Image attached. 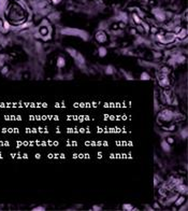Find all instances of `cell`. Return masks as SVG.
<instances>
[{
  "mask_svg": "<svg viewBox=\"0 0 188 211\" xmlns=\"http://www.w3.org/2000/svg\"><path fill=\"white\" fill-rule=\"evenodd\" d=\"M162 128H163L165 130H174V129H175V126H174V125H171L170 127H162Z\"/></svg>",
  "mask_w": 188,
  "mask_h": 211,
  "instance_id": "obj_25",
  "label": "cell"
},
{
  "mask_svg": "<svg viewBox=\"0 0 188 211\" xmlns=\"http://www.w3.org/2000/svg\"><path fill=\"white\" fill-rule=\"evenodd\" d=\"M155 57H161V53H159V52L155 53Z\"/></svg>",
  "mask_w": 188,
  "mask_h": 211,
  "instance_id": "obj_29",
  "label": "cell"
},
{
  "mask_svg": "<svg viewBox=\"0 0 188 211\" xmlns=\"http://www.w3.org/2000/svg\"><path fill=\"white\" fill-rule=\"evenodd\" d=\"M40 32H41L42 36L45 34L46 32H47V28H46V27H41V28H40Z\"/></svg>",
  "mask_w": 188,
  "mask_h": 211,
  "instance_id": "obj_23",
  "label": "cell"
},
{
  "mask_svg": "<svg viewBox=\"0 0 188 211\" xmlns=\"http://www.w3.org/2000/svg\"><path fill=\"white\" fill-rule=\"evenodd\" d=\"M8 17L9 21H11L13 24H21L25 21V16H24V11L23 9L17 4H11L9 9H8Z\"/></svg>",
  "mask_w": 188,
  "mask_h": 211,
  "instance_id": "obj_1",
  "label": "cell"
},
{
  "mask_svg": "<svg viewBox=\"0 0 188 211\" xmlns=\"http://www.w3.org/2000/svg\"><path fill=\"white\" fill-rule=\"evenodd\" d=\"M51 1H53V3H55V4H57V3H59L61 0H51Z\"/></svg>",
  "mask_w": 188,
  "mask_h": 211,
  "instance_id": "obj_30",
  "label": "cell"
},
{
  "mask_svg": "<svg viewBox=\"0 0 188 211\" xmlns=\"http://www.w3.org/2000/svg\"><path fill=\"white\" fill-rule=\"evenodd\" d=\"M161 73H165V74H169L170 73V69L168 67H162L161 70H160Z\"/></svg>",
  "mask_w": 188,
  "mask_h": 211,
  "instance_id": "obj_20",
  "label": "cell"
},
{
  "mask_svg": "<svg viewBox=\"0 0 188 211\" xmlns=\"http://www.w3.org/2000/svg\"><path fill=\"white\" fill-rule=\"evenodd\" d=\"M56 65L57 67L61 69V68H64L66 66V59H64V56H58L57 57V60H56Z\"/></svg>",
  "mask_w": 188,
  "mask_h": 211,
  "instance_id": "obj_7",
  "label": "cell"
},
{
  "mask_svg": "<svg viewBox=\"0 0 188 211\" xmlns=\"http://www.w3.org/2000/svg\"><path fill=\"white\" fill-rule=\"evenodd\" d=\"M132 19H133V21H134V23L137 24V25H139V24H142V19L140 17L139 15L137 14V13H133L132 14Z\"/></svg>",
  "mask_w": 188,
  "mask_h": 211,
  "instance_id": "obj_14",
  "label": "cell"
},
{
  "mask_svg": "<svg viewBox=\"0 0 188 211\" xmlns=\"http://www.w3.org/2000/svg\"><path fill=\"white\" fill-rule=\"evenodd\" d=\"M186 34H187V30L183 29V31H180V34H177V38H178V39H183V38L186 37Z\"/></svg>",
  "mask_w": 188,
  "mask_h": 211,
  "instance_id": "obj_17",
  "label": "cell"
},
{
  "mask_svg": "<svg viewBox=\"0 0 188 211\" xmlns=\"http://www.w3.org/2000/svg\"><path fill=\"white\" fill-rule=\"evenodd\" d=\"M0 158H2V155H1V154H0Z\"/></svg>",
  "mask_w": 188,
  "mask_h": 211,
  "instance_id": "obj_31",
  "label": "cell"
},
{
  "mask_svg": "<svg viewBox=\"0 0 188 211\" xmlns=\"http://www.w3.org/2000/svg\"><path fill=\"white\" fill-rule=\"evenodd\" d=\"M17 128H2V132H19Z\"/></svg>",
  "mask_w": 188,
  "mask_h": 211,
  "instance_id": "obj_16",
  "label": "cell"
},
{
  "mask_svg": "<svg viewBox=\"0 0 188 211\" xmlns=\"http://www.w3.org/2000/svg\"><path fill=\"white\" fill-rule=\"evenodd\" d=\"M106 54H108V50L105 49L104 46H99L98 48V55L99 57H105L106 56Z\"/></svg>",
  "mask_w": 188,
  "mask_h": 211,
  "instance_id": "obj_9",
  "label": "cell"
},
{
  "mask_svg": "<svg viewBox=\"0 0 188 211\" xmlns=\"http://www.w3.org/2000/svg\"><path fill=\"white\" fill-rule=\"evenodd\" d=\"M11 156H12V157L17 156L16 158H27V157H28V155H26V154H14V153H12Z\"/></svg>",
  "mask_w": 188,
  "mask_h": 211,
  "instance_id": "obj_19",
  "label": "cell"
},
{
  "mask_svg": "<svg viewBox=\"0 0 188 211\" xmlns=\"http://www.w3.org/2000/svg\"><path fill=\"white\" fill-rule=\"evenodd\" d=\"M121 209L124 211H131L133 209V206H132L131 203H124L121 206Z\"/></svg>",
  "mask_w": 188,
  "mask_h": 211,
  "instance_id": "obj_15",
  "label": "cell"
},
{
  "mask_svg": "<svg viewBox=\"0 0 188 211\" xmlns=\"http://www.w3.org/2000/svg\"><path fill=\"white\" fill-rule=\"evenodd\" d=\"M93 210H95V211H100V210H102V208L99 207V206H93Z\"/></svg>",
  "mask_w": 188,
  "mask_h": 211,
  "instance_id": "obj_27",
  "label": "cell"
},
{
  "mask_svg": "<svg viewBox=\"0 0 188 211\" xmlns=\"http://www.w3.org/2000/svg\"><path fill=\"white\" fill-rule=\"evenodd\" d=\"M175 188H176V191L178 193H183V194H186L187 193V186L185 184H183V183H180V184H177L176 186H175Z\"/></svg>",
  "mask_w": 188,
  "mask_h": 211,
  "instance_id": "obj_8",
  "label": "cell"
},
{
  "mask_svg": "<svg viewBox=\"0 0 188 211\" xmlns=\"http://www.w3.org/2000/svg\"><path fill=\"white\" fill-rule=\"evenodd\" d=\"M174 117H175V114H174L172 110L163 109L158 114V122H162V123L169 124V123H171L174 120Z\"/></svg>",
  "mask_w": 188,
  "mask_h": 211,
  "instance_id": "obj_3",
  "label": "cell"
},
{
  "mask_svg": "<svg viewBox=\"0 0 188 211\" xmlns=\"http://www.w3.org/2000/svg\"><path fill=\"white\" fill-rule=\"evenodd\" d=\"M154 208H155V209H160V206H159L158 203H154Z\"/></svg>",
  "mask_w": 188,
  "mask_h": 211,
  "instance_id": "obj_28",
  "label": "cell"
},
{
  "mask_svg": "<svg viewBox=\"0 0 188 211\" xmlns=\"http://www.w3.org/2000/svg\"><path fill=\"white\" fill-rule=\"evenodd\" d=\"M161 148H162V150L165 151V152H167V153H169L170 152V144L165 140H163L161 142Z\"/></svg>",
  "mask_w": 188,
  "mask_h": 211,
  "instance_id": "obj_13",
  "label": "cell"
},
{
  "mask_svg": "<svg viewBox=\"0 0 188 211\" xmlns=\"http://www.w3.org/2000/svg\"><path fill=\"white\" fill-rule=\"evenodd\" d=\"M137 29H138V31H140V32H145V31H144V28H143V26L141 25V24H139V25H138Z\"/></svg>",
  "mask_w": 188,
  "mask_h": 211,
  "instance_id": "obj_24",
  "label": "cell"
},
{
  "mask_svg": "<svg viewBox=\"0 0 188 211\" xmlns=\"http://www.w3.org/2000/svg\"><path fill=\"white\" fill-rule=\"evenodd\" d=\"M85 144H88V145H101V144H104V145H108V143L106 142H85Z\"/></svg>",
  "mask_w": 188,
  "mask_h": 211,
  "instance_id": "obj_18",
  "label": "cell"
},
{
  "mask_svg": "<svg viewBox=\"0 0 188 211\" xmlns=\"http://www.w3.org/2000/svg\"><path fill=\"white\" fill-rule=\"evenodd\" d=\"M73 58H74L75 61H76L78 64H84V63H85V58H84L82 54H81V53H79V52H75Z\"/></svg>",
  "mask_w": 188,
  "mask_h": 211,
  "instance_id": "obj_6",
  "label": "cell"
},
{
  "mask_svg": "<svg viewBox=\"0 0 188 211\" xmlns=\"http://www.w3.org/2000/svg\"><path fill=\"white\" fill-rule=\"evenodd\" d=\"M165 141L169 143V144H172V143H174V139H173V138H171V137L167 138V140H165Z\"/></svg>",
  "mask_w": 188,
  "mask_h": 211,
  "instance_id": "obj_26",
  "label": "cell"
},
{
  "mask_svg": "<svg viewBox=\"0 0 188 211\" xmlns=\"http://www.w3.org/2000/svg\"><path fill=\"white\" fill-rule=\"evenodd\" d=\"M61 34H67V36H73V37H80L83 40H87L88 39V34L85 32L84 30L76 29V28H64L61 30Z\"/></svg>",
  "mask_w": 188,
  "mask_h": 211,
  "instance_id": "obj_2",
  "label": "cell"
},
{
  "mask_svg": "<svg viewBox=\"0 0 188 211\" xmlns=\"http://www.w3.org/2000/svg\"><path fill=\"white\" fill-rule=\"evenodd\" d=\"M95 39H96V41H97L98 43H100V44H104V43H106L108 40H109L108 34H106V32L103 31V30H98L97 32H96V34H95Z\"/></svg>",
  "mask_w": 188,
  "mask_h": 211,
  "instance_id": "obj_5",
  "label": "cell"
},
{
  "mask_svg": "<svg viewBox=\"0 0 188 211\" xmlns=\"http://www.w3.org/2000/svg\"><path fill=\"white\" fill-rule=\"evenodd\" d=\"M185 200H186V197H185V196H178L174 203H175V206L178 207V206H182V205L185 203Z\"/></svg>",
  "mask_w": 188,
  "mask_h": 211,
  "instance_id": "obj_11",
  "label": "cell"
},
{
  "mask_svg": "<svg viewBox=\"0 0 188 211\" xmlns=\"http://www.w3.org/2000/svg\"><path fill=\"white\" fill-rule=\"evenodd\" d=\"M45 208L43 207V206H38V207H34V209H32V211H44Z\"/></svg>",
  "mask_w": 188,
  "mask_h": 211,
  "instance_id": "obj_22",
  "label": "cell"
},
{
  "mask_svg": "<svg viewBox=\"0 0 188 211\" xmlns=\"http://www.w3.org/2000/svg\"><path fill=\"white\" fill-rule=\"evenodd\" d=\"M140 80H142V81H148V80H150V75L146 71H143L140 74Z\"/></svg>",
  "mask_w": 188,
  "mask_h": 211,
  "instance_id": "obj_12",
  "label": "cell"
},
{
  "mask_svg": "<svg viewBox=\"0 0 188 211\" xmlns=\"http://www.w3.org/2000/svg\"><path fill=\"white\" fill-rule=\"evenodd\" d=\"M158 84L162 87V88H167V87L170 86V79H169V74H165V73H161L158 75Z\"/></svg>",
  "mask_w": 188,
  "mask_h": 211,
  "instance_id": "obj_4",
  "label": "cell"
},
{
  "mask_svg": "<svg viewBox=\"0 0 188 211\" xmlns=\"http://www.w3.org/2000/svg\"><path fill=\"white\" fill-rule=\"evenodd\" d=\"M154 14L155 16L158 19V21H165V13L162 11H160V10H155L154 11Z\"/></svg>",
  "mask_w": 188,
  "mask_h": 211,
  "instance_id": "obj_10",
  "label": "cell"
},
{
  "mask_svg": "<svg viewBox=\"0 0 188 211\" xmlns=\"http://www.w3.org/2000/svg\"><path fill=\"white\" fill-rule=\"evenodd\" d=\"M4 119L5 120H21V117H9V115H5Z\"/></svg>",
  "mask_w": 188,
  "mask_h": 211,
  "instance_id": "obj_21",
  "label": "cell"
}]
</instances>
